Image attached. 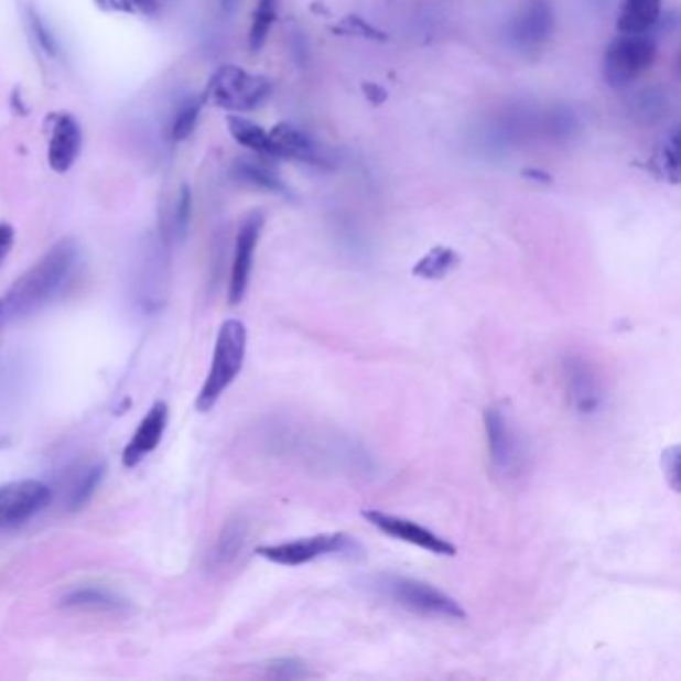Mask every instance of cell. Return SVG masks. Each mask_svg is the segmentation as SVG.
<instances>
[{
    "label": "cell",
    "instance_id": "obj_1",
    "mask_svg": "<svg viewBox=\"0 0 681 681\" xmlns=\"http://www.w3.org/2000/svg\"><path fill=\"white\" fill-rule=\"evenodd\" d=\"M78 256L80 250L73 238H63L51 246L0 299L2 324L29 318L61 296L75 274Z\"/></svg>",
    "mask_w": 681,
    "mask_h": 681
},
{
    "label": "cell",
    "instance_id": "obj_2",
    "mask_svg": "<svg viewBox=\"0 0 681 681\" xmlns=\"http://www.w3.org/2000/svg\"><path fill=\"white\" fill-rule=\"evenodd\" d=\"M370 587L396 606L404 607L424 618H466V609L460 606L454 597L415 577L400 574L374 575Z\"/></svg>",
    "mask_w": 681,
    "mask_h": 681
},
{
    "label": "cell",
    "instance_id": "obj_3",
    "mask_svg": "<svg viewBox=\"0 0 681 681\" xmlns=\"http://www.w3.org/2000/svg\"><path fill=\"white\" fill-rule=\"evenodd\" d=\"M246 344H248V332L245 322L230 318L223 322L216 344H214L213 364L208 376L204 380L201 394L196 398V410L198 412H210L224 392L233 386L238 374L245 366Z\"/></svg>",
    "mask_w": 681,
    "mask_h": 681
},
{
    "label": "cell",
    "instance_id": "obj_4",
    "mask_svg": "<svg viewBox=\"0 0 681 681\" xmlns=\"http://www.w3.org/2000/svg\"><path fill=\"white\" fill-rule=\"evenodd\" d=\"M484 430L488 440V456L496 476L506 482L518 479L526 472L528 447L522 432L504 406H490L484 412Z\"/></svg>",
    "mask_w": 681,
    "mask_h": 681
},
{
    "label": "cell",
    "instance_id": "obj_5",
    "mask_svg": "<svg viewBox=\"0 0 681 681\" xmlns=\"http://www.w3.org/2000/svg\"><path fill=\"white\" fill-rule=\"evenodd\" d=\"M256 554L272 564L296 568V565L310 564L314 560L328 558V555L360 560L364 555V548L356 538H352L350 533L332 532L316 533L310 538L274 543V545H260L256 548Z\"/></svg>",
    "mask_w": 681,
    "mask_h": 681
},
{
    "label": "cell",
    "instance_id": "obj_6",
    "mask_svg": "<svg viewBox=\"0 0 681 681\" xmlns=\"http://www.w3.org/2000/svg\"><path fill=\"white\" fill-rule=\"evenodd\" d=\"M270 96V80L250 75L236 64H224L208 80L203 102L224 108L228 112H248L260 107Z\"/></svg>",
    "mask_w": 681,
    "mask_h": 681
},
{
    "label": "cell",
    "instance_id": "obj_7",
    "mask_svg": "<svg viewBox=\"0 0 681 681\" xmlns=\"http://www.w3.org/2000/svg\"><path fill=\"white\" fill-rule=\"evenodd\" d=\"M656 58V44L648 34L621 32L607 46L604 76L612 86H626L650 71Z\"/></svg>",
    "mask_w": 681,
    "mask_h": 681
},
{
    "label": "cell",
    "instance_id": "obj_8",
    "mask_svg": "<svg viewBox=\"0 0 681 681\" xmlns=\"http://www.w3.org/2000/svg\"><path fill=\"white\" fill-rule=\"evenodd\" d=\"M53 500V491L41 479H17L0 484V530L29 522Z\"/></svg>",
    "mask_w": 681,
    "mask_h": 681
},
{
    "label": "cell",
    "instance_id": "obj_9",
    "mask_svg": "<svg viewBox=\"0 0 681 681\" xmlns=\"http://www.w3.org/2000/svg\"><path fill=\"white\" fill-rule=\"evenodd\" d=\"M565 392L575 414L596 415L606 402L604 382L592 364L582 356H568L564 360Z\"/></svg>",
    "mask_w": 681,
    "mask_h": 681
},
{
    "label": "cell",
    "instance_id": "obj_10",
    "mask_svg": "<svg viewBox=\"0 0 681 681\" xmlns=\"http://www.w3.org/2000/svg\"><path fill=\"white\" fill-rule=\"evenodd\" d=\"M363 516L364 520L370 526L378 528L380 532L390 536V538L400 540V542L412 543L415 548H422V550H428V552L436 555L454 558L458 554L454 543L447 542L442 536H437L432 530H428L424 526L412 522L408 518L382 510H364Z\"/></svg>",
    "mask_w": 681,
    "mask_h": 681
},
{
    "label": "cell",
    "instance_id": "obj_11",
    "mask_svg": "<svg viewBox=\"0 0 681 681\" xmlns=\"http://www.w3.org/2000/svg\"><path fill=\"white\" fill-rule=\"evenodd\" d=\"M264 226V216L260 213L250 214L246 218L238 236H236L235 260L230 270V282H228V302L230 306H238L245 300L252 277L255 267L256 248L260 240V233Z\"/></svg>",
    "mask_w": 681,
    "mask_h": 681
},
{
    "label": "cell",
    "instance_id": "obj_12",
    "mask_svg": "<svg viewBox=\"0 0 681 681\" xmlns=\"http://www.w3.org/2000/svg\"><path fill=\"white\" fill-rule=\"evenodd\" d=\"M268 137H270V156L274 159L299 160L322 169H331L336 164L331 149L322 147L304 130L292 125H278L268 132Z\"/></svg>",
    "mask_w": 681,
    "mask_h": 681
},
{
    "label": "cell",
    "instance_id": "obj_13",
    "mask_svg": "<svg viewBox=\"0 0 681 681\" xmlns=\"http://www.w3.org/2000/svg\"><path fill=\"white\" fill-rule=\"evenodd\" d=\"M554 11L545 0H532L511 19L508 36L518 48H538L554 31Z\"/></svg>",
    "mask_w": 681,
    "mask_h": 681
},
{
    "label": "cell",
    "instance_id": "obj_14",
    "mask_svg": "<svg viewBox=\"0 0 681 681\" xmlns=\"http://www.w3.org/2000/svg\"><path fill=\"white\" fill-rule=\"evenodd\" d=\"M169 404L166 402H154L147 415L140 420L139 428L134 436L130 437L125 452H122V464L127 468H137L142 460L152 454L162 442V436L169 426Z\"/></svg>",
    "mask_w": 681,
    "mask_h": 681
},
{
    "label": "cell",
    "instance_id": "obj_15",
    "mask_svg": "<svg viewBox=\"0 0 681 681\" xmlns=\"http://www.w3.org/2000/svg\"><path fill=\"white\" fill-rule=\"evenodd\" d=\"M83 150V128L71 115H56L48 134V164L56 174H64L75 166Z\"/></svg>",
    "mask_w": 681,
    "mask_h": 681
},
{
    "label": "cell",
    "instance_id": "obj_16",
    "mask_svg": "<svg viewBox=\"0 0 681 681\" xmlns=\"http://www.w3.org/2000/svg\"><path fill=\"white\" fill-rule=\"evenodd\" d=\"M246 542H248V522L245 518H233L230 522L224 523L223 532L208 554V570L223 572L236 564L245 552Z\"/></svg>",
    "mask_w": 681,
    "mask_h": 681
},
{
    "label": "cell",
    "instance_id": "obj_17",
    "mask_svg": "<svg viewBox=\"0 0 681 681\" xmlns=\"http://www.w3.org/2000/svg\"><path fill=\"white\" fill-rule=\"evenodd\" d=\"M61 604L71 609H88V612H125L128 602L125 597L102 586H78L64 594Z\"/></svg>",
    "mask_w": 681,
    "mask_h": 681
},
{
    "label": "cell",
    "instance_id": "obj_18",
    "mask_svg": "<svg viewBox=\"0 0 681 681\" xmlns=\"http://www.w3.org/2000/svg\"><path fill=\"white\" fill-rule=\"evenodd\" d=\"M661 0H624L618 17V31L648 34L660 21Z\"/></svg>",
    "mask_w": 681,
    "mask_h": 681
},
{
    "label": "cell",
    "instance_id": "obj_19",
    "mask_svg": "<svg viewBox=\"0 0 681 681\" xmlns=\"http://www.w3.org/2000/svg\"><path fill=\"white\" fill-rule=\"evenodd\" d=\"M226 125H228V130H230V137L240 147H246V149L252 150L256 154L270 156V137H268L267 130L260 127V125H256V122L245 117H236V115L226 118Z\"/></svg>",
    "mask_w": 681,
    "mask_h": 681
},
{
    "label": "cell",
    "instance_id": "obj_20",
    "mask_svg": "<svg viewBox=\"0 0 681 681\" xmlns=\"http://www.w3.org/2000/svg\"><path fill=\"white\" fill-rule=\"evenodd\" d=\"M460 256L447 248V246H436L426 256H422L415 264L414 277L422 280H442L447 277L454 268L458 267Z\"/></svg>",
    "mask_w": 681,
    "mask_h": 681
},
{
    "label": "cell",
    "instance_id": "obj_21",
    "mask_svg": "<svg viewBox=\"0 0 681 681\" xmlns=\"http://www.w3.org/2000/svg\"><path fill=\"white\" fill-rule=\"evenodd\" d=\"M105 474H107V464L105 462H95L93 466H88L83 472V476L76 479V484L73 486V490H71V496H68L71 510H80V508H85L88 501L93 500V496H95L96 490L100 488V484L105 479Z\"/></svg>",
    "mask_w": 681,
    "mask_h": 681
},
{
    "label": "cell",
    "instance_id": "obj_22",
    "mask_svg": "<svg viewBox=\"0 0 681 681\" xmlns=\"http://www.w3.org/2000/svg\"><path fill=\"white\" fill-rule=\"evenodd\" d=\"M235 172L240 181L258 186L262 191L277 192V194H287L288 192L284 182L280 181L274 172L267 169L264 164H258L255 160H238Z\"/></svg>",
    "mask_w": 681,
    "mask_h": 681
},
{
    "label": "cell",
    "instance_id": "obj_23",
    "mask_svg": "<svg viewBox=\"0 0 681 681\" xmlns=\"http://www.w3.org/2000/svg\"><path fill=\"white\" fill-rule=\"evenodd\" d=\"M274 21H277V0H258L248 32V46L252 53H258L264 46Z\"/></svg>",
    "mask_w": 681,
    "mask_h": 681
},
{
    "label": "cell",
    "instance_id": "obj_24",
    "mask_svg": "<svg viewBox=\"0 0 681 681\" xmlns=\"http://www.w3.org/2000/svg\"><path fill=\"white\" fill-rule=\"evenodd\" d=\"M264 675L274 680H309L314 673L299 658H277L264 663Z\"/></svg>",
    "mask_w": 681,
    "mask_h": 681
},
{
    "label": "cell",
    "instance_id": "obj_25",
    "mask_svg": "<svg viewBox=\"0 0 681 681\" xmlns=\"http://www.w3.org/2000/svg\"><path fill=\"white\" fill-rule=\"evenodd\" d=\"M201 108H203V98H191L179 108L176 118L172 122V139L182 142L191 137L201 117Z\"/></svg>",
    "mask_w": 681,
    "mask_h": 681
},
{
    "label": "cell",
    "instance_id": "obj_26",
    "mask_svg": "<svg viewBox=\"0 0 681 681\" xmlns=\"http://www.w3.org/2000/svg\"><path fill=\"white\" fill-rule=\"evenodd\" d=\"M192 223V194L191 188L184 184L181 192H179V198H176V206H174V214H172V235L179 240L184 242L186 236L191 233Z\"/></svg>",
    "mask_w": 681,
    "mask_h": 681
},
{
    "label": "cell",
    "instance_id": "obj_27",
    "mask_svg": "<svg viewBox=\"0 0 681 681\" xmlns=\"http://www.w3.org/2000/svg\"><path fill=\"white\" fill-rule=\"evenodd\" d=\"M98 2L110 11L132 12L144 17H154L160 11L159 0H98Z\"/></svg>",
    "mask_w": 681,
    "mask_h": 681
},
{
    "label": "cell",
    "instance_id": "obj_28",
    "mask_svg": "<svg viewBox=\"0 0 681 681\" xmlns=\"http://www.w3.org/2000/svg\"><path fill=\"white\" fill-rule=\"evenodd\" d=\"M663 474L671 486V490L680 491V446H671L661 456Z\"/></svg>",
    "mask_w": 681,
    "mask_h": 681
},
{
    "label": "cell",
    "instance_id": "obj_29",
    "mask_svg": "<svg viewBox=\"0 0 681 681\" xmlns=\"http://www.w3.org/2000/svg\"><path fill=\"white\" fill-rule=\"evenodd\" d=\"M12 242H14V230L11 224L0 223V264L11 252Z\"/></svg>",
    "mask_w": 681,
    "mask_h": 681
},
{
    "label": "cell",
    "instance_id": "obj_30",
    "mask_svg": "<svg viewBox=\"0 0 681 681\" xmlns=\"http://www.w3.org/2000/svg\"><path fill=\"white\" fill-rule=\"evenodd\" d=\"M32 24H34V31H36V36H39V41H41V44H43L44 51H46V53L48 54H53L54 53L53 36H51L48 32H46V29H44L43 22L39 21V19L34 17V19H32Z\"/></svg>",
    "mask_w": 681,
    "mask_h": 681
},
{
    "label": "cell",
    "instance_id": "obj_31",
    "mask_svg": "<svg viewBox=\"0 0 681 681\" xmlns=\"http://www.w3.org/2000/svg\"><path fill=\"white\" fill-rule=\"evenodd\" d=\"M236 2H238V0H223L224 11H233L236 7Z\"/></svg>",
    "mask_w": 681,
    "mask_h": 681
},
{
    "label": "cell",
    "instance_id": "obj_32",
    "mask_svg": "<svg viewBox=\"0 0 681 681\" xmlns=\"http://www.w3.org/2000/svg\"><path fill=\"white\" fill-rule=\"evenodd\" d=\"M0 326H2V316H0Z\"/></svg>",
    "mask_w": 681,
    "mask_h": 681
}]
</instances>
